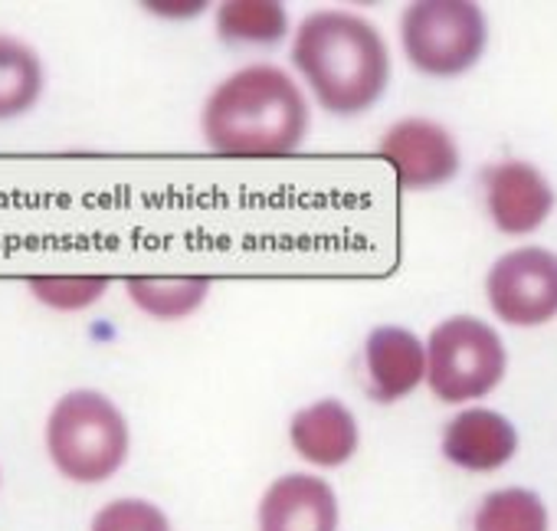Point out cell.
Returning a JSON list of instances; mask_svg holds the SVG:
<instances>
[{
	"label": "cell",
	"mask_w": 557,
	"mask_h": 531,
	"mask_svg": "<svg viewBox=\"0 0 557 531\" xmlns=\"http://www.w3.org/2000/svg\"><path fill=\"white\" fill-rule=\"evenodd\" d=\"M293 76L335 119L371 112L391 89L394 57L377 24L345 8L309 11L293 30Z\"/></svg>",
	"instance_id": "6da1fadb"
},
{
	"label": "cell",
	"mask_w": 557,
	"mask_h": 531,
	"mask_svg": "<svg viewBox=\"0 0 557 531\" xmlns=\"http://www.w3.org/2000/svg\"><path fill=\"white\" fill-rule=\"evenodd\" d=\"M469 531H550V511L534 489L502 485L479 498Z\"/></svg>",
	"instance_id": "2e32d148"
},
{
	"label": "cell",
	"mask_w": 557,
	"mask_h": 531,
	"mask_svg": "<svg viewBox=\"0 0 557 531\" xmlns=\"http://www.w3.org/2000/svg\"><path fill=\"white\" fill-rule=\"evenodd\" d=\"M361 374L374 404H400L426 384V342L407 325H374L361 345Z\"/></svg>",
	"instance_id": "30bf717a"
},
{
	"label": "cell",
	"mask_w": 557,
	"mask_h": 531,
	"mask_svg": "<svg viewBox=\"0 0 557 531\" xmlns=\"http://www.w3.org/2000/svg\"><path fill=\"white\" fill-rule=\"evenodd\" d=\"M312 125L302 83L275 63H246L223 76L203 99L200 135L223 158L296 155Z\"/></svg>",
	"instance_id": "7a4b0ae2"
},
{
	"label": "cell",
	"mask_w": 557,
	"mask_h": 531,
	"mask_svg": "<svg viewBox=\"0 0 557 531\" xmlns=\"http://www.w3.org/2000/svg\"><path fill=\"white\" fill-rule=\"evenodd\" d=\"M47 453L76 485L109 482L132 453L128 417L102 391H70L47 417Z\"/></svg>",
	"instance_id": "3957f363"
},
{
	"label": "cell",
	"mask_w": 557,
	"mask_h": 531,
	"mask_svg": "<svg viewBox=\"0 0 557 531\" xmlns=\"http://www.w3.org/2000/svg\"><path fill=\"white\" fill-rule=\"evenodd\" d=\"M207 4H148L151 14H161V17H197Z\"/></svg>",
	"instance_id": "d6986e66"
},
{
	"label": "cell",
	"mask_w": 557,
	"mask_h": 531,
	"mask_svg": "<svg viewBox=\"0 0 557 531\" xmlns=\"http://www.w3.org/2000/svg\"><path fill=\"white\" fill-rule=\"evenodd\" d=\"M518 427L492 407H462L443 423L440 453L462 472H498L518 456Z\"/></svg>",
	"instance_id": "8fae6325"
},
{
	"label": "cell",
	"mask_w": 557,
	"mask_h": 531,
	"mask_svg": "<svg viewBox=\"0 0 557 531\" xmlns=\"http://www.w3.org/2000/svg\"><path fill=\"white\" fill-rule=\"evenodd\" d=\"M508 348L479 316H449L426 335V387L440 404H475L502 387Z\"/></svg>",
	"instance_id": "277c9868"
},
{
	"label": "cell",
	"mask_w": 557,
	"mask_h": 531,
	"mask_svg": "<svg viewBox=\"0 0 557 531\" xmlns=\"http://www.w3.org/2000/svg\"><path fill=\"white\" fill-rule=\"evenodd\" d=\"M213 283L207 276H128L125 293L138 312L154 322L190 319L207 299Z\"/></svg>",
	"instance_id": "5bb4252c"
},
{
	"label": "cell",
	"mask_w": 557,
	"mask_h": 531,
	"mask_svg": "<svg viewBox=\"0 0 557 531\" xmlns=\"http://www.w3.org/2000/svg\"><path fill=\"white\" fill-rule=\"evenodd\" d=\"M256 531H342V502L319 472L275 476L256 502Z\"/></svg>",
	"instance_id": "9c48e42d"
},
{
	"label": "cell",
	"mask_w": 557,
	"mask_h": 531,
	"mask_svg": "<svg viewBox=\"0 0 557 531\" xmlns=\"http://www.w3.org/2000/svg\"><path fill=\"white\" fill-rule=\"evenodd\" d=\"M89 531H174V524L158 502L125 495V498L106 502L92 515Z\"/></svg>",
	"instance_id": "ac0fdd59"
},
{
	"label": "cell",
	"mask_w": 557,
	"mask_h": 531,
	"mask_svg": "<svg viewBox=\"0 0 557 531\" xmlns=\"http://www.w3.org/2000/svg\"><path fill=\"white\" fill-rule=\"evenodd\" d=\"M397 37L410 70L430 79H456L482 63L488 21L472 0H413L400 14Z\"/></svg>",
	"instance_id": "5b68a950"
},
{
	"label": "cell",
	"mask_w": 557,
	"mask_h": 531,
	"mask_svg": "<svg viewBox=\"0 0 557 531\" xmlns=\"http://www.w3.org/2000/svg\"><path fill=\"white\" fill-rule=\"evenodd\" d=\"M112 280L109 276H34L27 283V289L34 293L37 302L57 309V312H83L89 306H96L99 299H106Z\"/></svg>",
	"instance_id": "e0dca14e"
},
{
	"label": "cell",
	"mask_w": 557,
	"mask_h": 531,
	"mask_svg": "<svg viewBox=\"0 0 557 531\" xmlns=\"http://www.w3.org/2000/svg\"><path fill=\"white\" fill-rule=\"evenodd\" d=\"M47 89L40 53L21 37L0 34V122L27 115Z\"/></svg>",
	"instance_id": "9a60e30c"
},
{
	"label": "cell",
	"mask_w": 557,
	"mask_h": 531,
	"mask_svg": "<svg viewBox=\"0 0 557 531\" xmlns=\"http://www.w3.org/2000/svg\"><path fill=\"white\" fill-rule=\"evenodd\" d=\"M216 37L230 47H278L293 37L283 0H223L213 11Z\"/></svg>",
	"instance_id": "4fadbf2b"
},
{
	"label": "cell",
	"mask_w": 557,
	"mask_h": 531,
	"mask_svg": "<svg viewBox=\"0 0 557 531\" xmlns=\"http://www.w3.org/2000/svg\"><path fill=\"white\" fill-rule=\"evenodd\" d=\"M485 302L508 329H541L557 319V252L515 246L485 273Z\"/></svg>",
	"instance_id": "8992f818"
},
{
	"label": "cell",
	"mask_w": 557,
	"mask_h": 531,
	"mask_svg": "<svg viewBox=\"0 0 557 531\" xmlns=\"http://www.w3.org/2000/svg\"><path fill=\"white\" fill-rule=\"evenodd\" d=\"M377 158L394 168L397 184L410 194L446 187L459 177L462 168L456 135L430 115H407L391 122L377 141Z\"/></svg>",
	"instance_id": "52a82bcc"
},
{
	"label": "cell",
	"mask_w": 557,
	"mask_h": 531,
	"mask_svg": "<svg viewBox=\"0 0 557 531\" xmlns=\"http://www.w3.org/2000/svg\"><path fill=\"white\" fill-rule=\"evenodd\" d=\"M479 184L485 217L505 236H528L541 230L557 207L554 184L534 161L524 158H502L485 164Z\"/></svg>",
	"instance_id": "ba28073f"
},
{
	"label": "cell",
	"mask_w": 557,
	"mask_h": 531,
	"mask_svg": "<svg viewBox=\"0 0 557 531\" xmlns=\"http://www.w3.org/2000/svg\"><path fill=\"white\" fill-rule=\"evenodd\" d=\"M289 443L312 469H342L361 449V423L338 397H319L289 420Z\"/></svg>",
	"instance_id": "7c38bea8"
}]
</instances>
